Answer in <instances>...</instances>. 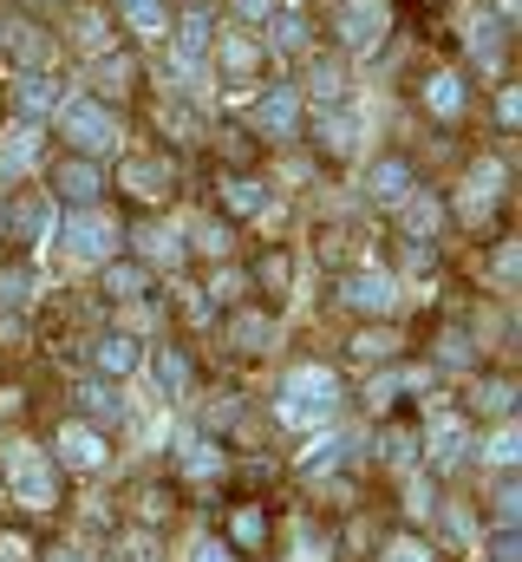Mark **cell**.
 <instances>
[{"label": "cell", "mask_w": 522, "mask_h": 562, "mask_svg": "<svg viewBox=\"0 0 522 562\" xmlns=\"http://www.w3.org/2000/svg\"><path fill=\"white\" fill-rule=\"evenodd\" d=\"M183 471H196V477H203V471H223V445H216V438H190V445H183Z\"/></svg>", "instance_id": "obj_33"}, {"label": "cell", "mask_w": 522, "mask_h": 562, "mask_svg": "<svg viewBox=\"0 0 522 562\" xmlns=\"http://www.w3.org/2000/svg\"><path fill=\"white\" fill-rule=\"evenodd\" d=\"M137 256H144V262H157V269H177V262H183V249H177V236H170V229H144V236H137Z\"/></svg>", "instance_id": "obj_27"}, {"label": "cell", "mask_w": 522, "mask_h": 562, "mask_svg": "<svg viewBox=\"0 0 522 562\" xmlns=\"http://www.w3.org/2000/svg\"><path fill=\"white\" fill-rule=\"evenodd\" d=\"M92 360H99V380H125L144 367V347L130 340V334H105L99 347H92Z\"/></svg>", "instance_id": "obj_17"}, {"label": "cell", "mask_w": 522, "mask_h": 562, "mask_svg": "<svg viewBox=\"0 0 522 562\" xmlns=\"http://www.w3.org/2000/svg\"><path fill=\"white\" fill-rule=\"evenodd\" d=\"M314 138H320L327 157H347V150H353V119H347V112H320V119H314Z\"/></svg>", "instance_id": "obj_23"}, {"label": "cell", "mask_w": 522, "mask_h": 562, "mask_svg": "<svg viewBox=\"0 0 522 562\" xmlns=\"http://www.w3.org/2000/svg\"><path fill=\"white\" fill-rule=\"evenodd\" d=\"M137 517L144 524H163L170 517V491H137Z\"/></svg>", "instance_id": "obj_42"}, {"label": "cell", "mask_w": 522, "mask_h": 562, "mask_svg": "<svg viewBox=\"0 0 522 562\" xmlns=\"http://www.w3.org/2000/svg\"><path fill=\"white\" fill-rule=\"evenodd\" d=\"M150 380H157V400L177 406V400H190V380H196V373H190V360H183L177 347H157V353H150Z\"/></svg>", "instance_id": "obj_14"}, {"label": "cell", "mask_w": 522, "mask_h": 562, "mask_svg": "<svg viewBox=\"0 0 522 562\" xmlns=\"http://www.w3.org/2000/svg\"><path fill=\"white\" fill-rule=\"evenodd\" d=\"M256 281L268 288V294H274V301H281V294H287V281H294V262H287V249H268V256H261V269H256Z\"/></svg>", "instance_id": "obj_31"}, {"label": "cell", "mask_w": 522, "mask_h": 562, "mask_svg": "<svg viewBox=\"0 0 522 562\" xmlns=\"http://www.w3.org/2000/svg\"><path fill=\"white\" fill-rule=\"evenodd\" d=\"M314 92L333 99V92H340V72H333V66H314Z\"/></svg>", "instance_id": "obj_48"}, {"label": "cell", "mask_w": 522, "mask_h": 562, "mask_svg": "<svg viewBox=\"0 0 522 562\" xmlns=\"http://www.w3.org/2000/svg\"><path fill=\"white\" fill-rule=\"evenodd\" d=\"M300 33H307L300 13H281V20H274V46H281V53H300Z\"/></svg>", "instance_id": "obj_41"}, {"label": "cell", "mask_w": 522, "mask_h": 562, "mask_svg": "<svg viewBox=\"0 0 522 562\" xmlns=\"http://www.w3.org/2000/svg\"><path fill=\"white\" fill-rule=\"evenodd\" d=\"M190 249L196 256H229V223H196L190 229Z\"/></svg>", "instance_id": "obj_37"}, {"label": "cell", "mask_w": 522, "mask_h": 562, "mask_svg": "<svg viewBox=\"0 0 522 562\" xmlns=\"http://www.w3.org/2000/svg\"><path fill=\"white\" fill-rule=\"evenodd\" d=\"M229 334H236V347H242V353H261L274 327H268V321H256V314H236V321H229Z\"/></svg>", "instance_id": "obj_35"}, {"label": "cell", "mask_w": 522, "mask_h": 562, "mask_svg": "<svg viewBox=\"0 0 522 562\" xmlns=\"http://www.w3.org/2000/svg\"><path fill=\"white\" fill-rule=\"evenodd\" d=\"M118 183H125L130 196H144V203H157V196H170V164H157V157H125V170H118Z\"/></svg>", "instance_id": "obj_16"}, {"label": "cell", "mask_w": 522, "mask_h": 562, "mask_svg": "<svg viewBox=\"0 0 522 562\" xmlns=\"http://www.w3.org/2000/svg\"><path fill=\"white\" fill-rule=\"evenodd\" d=\"M118 7L130 13V26H137L144 40H163V33H170V13H163V0H118Z\"/></svg>", "instance_id": "obj_25"}, {"label": "cell", "mask_w": 522, "mask_h": 562, "mask_svg": "<svg viewBox=\"0 0 522 562\" xmlns=\"http://www.w3.org/2000/svg\"><path fill=\"white\" fill-rule=\"evenodd\" d=\"M0 484H7V497L20 504V510H59V464H53V451H39V445H7V458H0Z\"/></svg>", "instance_id": "obj_2"}, {"label": "cell", "mask_w": 522, "mask_h": 562, "mask_svg": "<svg viewBox=\"0 0 522 562\" xmlns=\"http://www.w3.org/2000/svg\"><path fill=\"white\" fill-rule=\"evenodd\" d=\"M386 451L398 458V464H418V458H424V445H418V431H411V425H392V431H386Z\"/></svg>", "instance_id": "obj_38"}, {"label": "cell", "mask_w": 522, "mask_h": 562, "mask_svg": "<svg viewBox=\"0 0 522 562\" xmlns=\"http://www.w3.org/2000/svg\"><path fill=\"white\" fill-rule=\"evenodd\" d=\"M105 458H112V445H105V431L92 419H66L59 431H53V464L59 471H105Z\"/></svg>", "instance_id": "obj_4"}, {"label": "cell", "mask_w": 522, "mask_h": 562, "mask_svg": "<svg viewBox=\"0 0 522 562\" xmlns=\"http://www.w3.org/2000/svg\"><path fill=\"white\" fill-rule=\"evenodd\" d=\"M517 7H522V0H497V13H503V20H517Z\"/></svg>", "instance_id": "obj_51"}, {"label": "cell", "mask_w": 522, "mask_h": 562, "mask_svg": "<svg viewBox=\"0 0 522 562\" xmlns=\"http://www.w3.org/2000/svg\"><path fill=\"white\" fill-rule=\"evenodd\" d=\"M470 406H477V413H490V419H510V406H517V386H510V380H484V386L470 393Z\"/></svg>", "instance_id": "obj_28"}, {"label": "cell", "mask_w": 522, "mask_h": 562, "mask_svg": "<svg viewBox=\"0 0 522 562\" xmlns=\"http://www.w3.org/2000/svg\"><path fill=\"white\" fill-rule=\"evenodd\" d=\"M405 190H411V164H405V157H379V164L366 170V196H373V203H398Z\"/></svg>", "instance_id": "obj_20"}, {"label": "cell", "mask_w": 522, "mask_h": 562, "mask_svg": "<svg viewBox=\"0 0 522 562\" xmlns=\"http://www.w3.org/2000/svg\"><path fill=\"white\" fill-rule=\"evenodd\" d=\"M517 550H522L517 530H497V537H490V562H517Z\"/></svg>", "instance_id": "obj_44"}, {"label": "cell", "mask_w": 522, "mask_h": 562, "mask_svg": "<svg viewBox=\"0 0 522 562\" xmlns=\"http://www.w3.org/2000/svg\"><path fill=\"white\" fill-rule=\"evenodd\" d=\"M497 119H503V125H522V92H517V86H503V99H497Z\"/></svg>", "instance_id": "obj_46"}, {"label": "cell", "mask_w": 522, "mask_h": 562, "mask_svg": "<svg viewBox=\"0 0 522 562\" xmlns=\"http://www.w3.org/2000/svg\"><path fill=\"white\" fill-rule=\"evenodd\" d=\"M484 458H490V464H503V471L517 464V458H522V431H517V419H503L497 431H490V445H484Z\"/></svg>", "instance_id": "obj_30"}, {"label": "cell", "mask_w": 522, "mask_h": 562, "mask_svg": "<svg viewBox=\"0 0 522 562\" xmlns=\"http://www.w3.org/2000/svg\"><path fill=\"white\" fill-rule=\"evenodd\" d=\"M13 105H20V119H33V125L53 119V112H59V79H53V72H26V79L13 86Z\"/></svg>", "instance_id": "obj_12"}, {"label": "cell", "mask_w": 522, "mask_h": 562, "mask_svg": "<svg viewBox=\"0 0 522 562\" xmlns=\"http://www.w3.org/2000/svg\"><path fill=\"white\" fill-rule=\"evenodd\" d=\"M229 210H236V216H261V210H268V190L249 183V177H236V183H229Z\"/></svg>", "instance_id": "obj_34"}, {"label": "cell", "mask_w": 522, "mask_h": 562, "mask_svg": "<svg viewBox=\"0 0 522 562\" xmlns=\"http://www.w3.org/2000/svg\"><path fill=\"white\" fill-rule=\"evenodd\" d=\"M398 203H405V229H411L418 243H431V236H438V223H444V210H438V196H424V190L411 196V190H405Z\"/></svg>", "instance_id": "obj_22"}, {"label": "cell", "mask_w": 522, "mask_h": 562, "mask_svg": "<svg viewBox=\"0 0 522 562\" xmlns=\"http://www.w3.org/2000/svg\"><path fill=\"white\" fill-rule=\"evenodd\" d=\"M268 530H274V524H268V510H261V504H236V510H229L223 543H229L236 557H261V550H268Z\"/></svg>", "instance_id": "obj_8"}, {"label": "cell", "mask_w": 522, "mask_h": 562, "mask_svg": "<svg viewBox=\"0 0 522 562\" xmlns=\"http://www.w3.org/2000/svg\"><path fill=\"white\" fill-rule=\"evenodd\" d=\"M53 183H59V196H66V203H99V190H105V177L92 170V157L59 164V170H53Z\"/></svg>", "instance_id": "obj_19"}, {"label": "cell", "mask_w": 522, "mask_h": 562, "mask_svg": "<svg viewBox=\"0 0 522 562\" xmlns=\"http://www.w3.org/2000/svg\"><path fill=\"white\" fill-rule=\"evenodd\" d=\"M274 413H281V425H294V431L327 425L340 413V373H333V367H294V373L281 380Z\"/></svg>", "instance_id": "obj_1"}, {"label": "cell", "mask_w": 522, "mask_h": 562, "mask_svg": "<svg viewBox=\"0 0 522 562\" xmlns=\"http://www.w3.org/2000/svg\"><path fill=\"white\" fill-rule=\"evenodd\" d=\"M236 13L256 26V20H268V13H274V0H236Z\"/></svg>", "instance_id": "obj_49"}, {"label": "cell", "mask_w": 522, "mask_h": 562, "mask_svg": "<svg viewBox=\"0 0 522 562\" xmlns=\"http://www.w3.org/2000/svg\"><path fill=\"white\" fill-rule=\"evenodd\" d=\"M438 360H444V367H464V360H470V353H464V334H444V347H438Z\"/></svg>", "instance_id": "obj_47"}, {"label": "cell", "mask_w": 522, "mask_h": 562, "mask_svg": "<svg viewBox=\"0 0 522 562\" xmlns=\"http://www.w3.org/2000/svg\"><path fill=\"white\" fill-rule=\"evenodd\" d=\"M79 406H86V419L92 425H118L125 419V393L105 386V380H86V386H79Z\"/></svg>", "instance_id": "obj_21"}, {"label": "cell", "mask_w": 522, "mask_h": 562, "mask_svg": "<svg viewBox=\"0 0 522 562\" xmlns=\"http://www.w3.org/2000/svg\"><path fill=\"white\" fill-rule=\"evenodd\" d=\"M347 301L379 321V314H392V301H398V281H392L386 269H360V276L347 281Z\"/></svg>", "instance_id": "obj_11"}, {"label": "cell", "mask_w": 522, "mask_h": 562, "mask_svg": "<svg viewBox=\"0 0 522 562\" xmlns=\"http://www.w3.org/2000/svg\"><path fill=\"white\" fill-rule=\"evenodd\" d=\"M59 138L72 144L79 157H112L125 132H118V119H112L99 99H66V105H59Z\"/></svg>", "instance_id": "obj_3"}, {"label": "cell", "mask_w": 522, "mask_h": 562, "mask_svg": "<svg viewBox=\"0 0 522 562\" xmlns=\"http://www.w3.org/2000/svg\"><path fill=\"white\" fill-rule=\"evenodd\" d=\"M118 223L105 216V210H92V203H79L72 216H66V249L79 256V262H112L118 256Z\"/></svg>", "instance_id": "obj_5"}, {"label": "cell", "mask_w": 522, "mask_h": 562, "mask_svg": "<svg viewBox=\"0 0 522 562\" xmlns=\"http://www.w3.org/2000/svg\"><path fill=\"white\" fill-rule=\"evenodd\" d=\"M72 40L86 46V53H112V26H105V13H72Z\"/></svg>", "instance_id": "obj_26"}, {"label": "cell", "mask_w": 522, "mask_h": 562, "mask_svg": "<svg viewBox=\"0 0 522 562\" xmlns=\"http://www.w3.org/2000/svg\"><path fill=\"white\" fill-rule=\"evenodd\" d=\"M105 294L112 301H137L144 294V269L137 262H105Z\"/></svg>", "instance_id": "obj_29"}, {"label": "cell", "mask_w": 522, "mask_h": 562, "mask_svg": "<svg viewBox=\"0 0 522 562\" xmlns=\"http://www.w3.org/2000/svg\"><path fill=\"white\" fill-rule=\"evenodd\" d=\"M256 125L268 132V138H294V125H300V92H287V86L261 92L256 99Z\"/></svg>", "instance_id": "obj_10"}, {"label": "cell", "mask_w": 522, "mask_h": 562, "mask_svg": "<svg viewBox=\"0 0 522 562\" xmlns=\"http://www.w3.org/2000/svg\"><path fill=\"white\" fill-rule=\"evenodd\" d=\"M438 464H451V458H464V445H470V425H464V413L457 406H431L424 413V438H418Z\"/></svg>", "instance_id": "obj_7"}, {"label": "cell", "mask_w": 522, "mask_h": 562, "mask_svg": "<svg viewBox=\"0 0 522 562\" xmlns=\"http://www.w3.org/2000/svg\"><path fill=\"white\" fill-rule=\"evenodd\" d=\"M26 288H33L26 269H0V314H20L26 307Z\"/></svg>", "instance_id": "obj_36"}, {"label": "cell", "mask_w": 522, "mask_h": 562, "mask_svg": "<svg viewBox=\"0 0 522 562\" xmlns=\"http://www.w3.org/2000/svg\"><path fill=\"white\" fill-rule=\"evenodd\" d=\"M424 112L444 119V125L464 119V79H457V72H431V79H424Z\"/></svg>", "instance_id": "obj_18"}, {"label": "cell", "mask_w": 522, "mask_h": 562, "mask_svg": "<svg viewBox=\"0 0 522 562\" xmlns=\"http://www.w3.org/2000/svg\"><path fill=\"white\" fill-rule=\"evenodd\" d=\"M53 562H79V557H72V550H53Z\"/></svg>", "instance_id": "obj_52"}, {"label": "cell", "mask_w": 522, "mask_h": 562, "mask_svg": "<svg viewBox=\"0 0 522 562\" xmlns=\"http://www.w3.org/2000/svg\"><path fill=\"white\" fill-rule=\"evenodd\" d=\"M209 288H216V301H236V288H242V281H236V276H229V269H223V276L209 281Z\"/></svg>", "instance_id": "obj_50"}, {"label": "cell", "mask_w": 522, "mask_h": 562, "mask_svg": "<svg viewBox=\"0 0 522 562\" xmlns=\"http://www.w3.org/2000/svg\"><path fill=\"white\" fill-rule=\"evenodd\" d=\"M294 562H333V537H327V530H300Z\"/></svg>", "instance_id": "obj_39"}, {"label": "cell", "mask_w": 522, "mask_h": 562, "mask_svg": "<svg viewBox=\"0 0 522 562\" xmlns=\"http://www.w3.org/2000/svg\"><path fill=\"white\" fill-rule=\"evenodd\" d=\"M190 562H236V550H229L223 537H203V543H196V557H190Z\"/></svg>", "instance_id": "obj_45"}, {"label": "cell", "mask_w": 522, "mask_h": 562, "mask_svg": "<svg viewBox=\"0 0 522 562\" xmlns=\"http://www.w3.org/2000/svg\"><path fill=\"white\" fill-rule=\"evenodd\" d=\"M386 33H392V7L386 0H347V7H340V40H347L353 53H373Z\"/></svg>", "instance_id": "obj_6"}, {"label": "cell", "mask_w": 522, "mask_h": 562, "mask_svg": "<svg viewBox=\"0 0 522 562\" xmlns=\"http://www.w3.org/2000/svg\"><path fill=\"white\" fill-rule=\"evenodd\" d=\"M209 53H216V66H223L229 79H249L261 66V40H249V33H216Z\"/></svg>", "instance_id": "obj_15"}, {"label": "cell", "mask_w": 522, "mask_h": 562, "mask_svg": "<svg viewBox=\"0 0 522 562\" xmlns=\"http://www.w3.org/2000/svg\"><path fill=\"white\" fill-rule=\"evenodd\" d=\"M392 353H398V334H392V327H360V334H353V360L386 367Z\"/></svg>", "instance_id": "obj_24"}, {"label": "cell", "mask_w": 522, "mask_h": 562, "mask_svg": "<svg viewBox=\"0 0 522 562\" xmlns=\"http://www.w3.org/2000/svg\"><path fill=\"white\" fill-rule=\"evenodd\" d=\"M33 164H39V125L20 119V125L0 132V177H26Z\"/></svg>", "instance_id": "obj_9"}, {"label": "cell", "mask_w": 522, "mask_h": 562, "mask_svg": "<svg viewBox=\"0 0 522 562\" xmlns=\"http://www.w3.org/2000/svg\"><path fill=\"white\" fill-rule=\"evenodd\" d=\"M503 177H510V170H503L497 157H477V164H470V183H464V216H484V210L503 196Z\"/></svg>", "instance_id": "obj_13"}, {"label": "cell", "mask_w": 522, "mask_h": 562, "mask_svg": "<svg viewBox=\"0 0 522 562\" xmlns=\"http://www.w3.org/2000/svg\"><path fill=\"white\" fill-rule=\"evenodd\" d=\"M490 517H497V530H517V517H522L517 477H503V484H497V497H490Z\"/></svg>", "instance_id": "obj_32"}, {"label": "cell", "mask_w": 522, "mask_h": 562, "mask_svg": "<svg viewBox=\"0 0 522 562\" xmlns=\"http://www.w3.org/2000/svg\"><path fill=\"white\" fill-rule=\"evenodd\" d=\"M379 562H438V557H431V543H418V537H392Z\"/></svg>", "instance_id": "obj_40"}, {"label": "cell", "mask_w": 522, "mask_h": 562, "mask_svg": "<svg viewBox=\"0 0 522 562\" xmlns=\"http://www.w3.org/2000/svg\"><path fill=\"white\" fill-rule=\"evenodd\" d=\"M0 562H33V543L20 530H0Z\"/></svg>", "instance_id": "obj_43"}]
</instances>
